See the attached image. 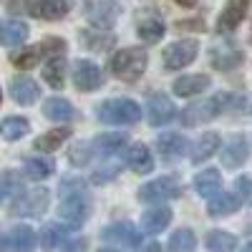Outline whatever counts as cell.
I'll list each match as a JSON object with an SVG mask.
<instances>
[{"mask_svg":"<svg viewBox=\"0 0 252 252\" xmlns=\"http://www.w3.org/2000/svg\"><path fill=\"white\" fill-rule=\"evenodd\" d=\"M23 172L33 182H43L53 174V161L48 157H31V159L23 161Z\"/></svg>","mask_w":252,"mask_h":252,"instance_id":"33","label":"cell"},{"mask_svg":"<svg viewBox=\"0 0 252 252\" xmlns=\"http://www.w3.org/2000/svg\"><path fill=\"white\" fill-rule=\"evenodd\" d=\"M63 242H66V224L48 222L43 229H40V247H43L46 252H53Z\"/></svg>","mask_w":252,"mask_h":252,"instance_id":"34","label":"cell"},{"mask_svg":"<svg viewBox=\"0 0 252 252\" xmlns=\"http://www.w3.org/2000/svg\"><path fill=\"white\" fill-rule=\"evenodd\" d=\"M8 245H10L13 252H33L35 245H38V237H35V232L28 224H18V227L10 229Z\"/></svg>","mask_w":252,"mask_h":252,"instance_id":"27","label":"cell"},{"mask_svg":"<svg viewBox=\"0 0 252 252\" xmlns=\"http://www.w3.org/2000/svg\"><path fill=\"white\" fill-rule=\"evenodd\" d=\"M242 252H252V242H250V245H245V247H242Z\"/></svg>","mask_w":252,"mask_h":252,"instance_id":"47","label":"cell"},{"mask_svg":"<svg viewBox=\"0 0 252 252\" xmlns=\"http://www.w3.org/2000/svg\"><path fill=\"white\" fill-rule=\"evenodd\" d=\"M146 116H149V126H164L177 116V109L166 94H152L146 101Z\"/></svg>","mask_w":252,"mask_h":252,"instance_id":"11","label":"cell"},{"mask_svg":"<svg viewBox=\"0 0 252 252\" xmlns=\"http://www.w3.org/2000/svg\"><path fill=\"white\" fill-rule=\"evenodd\" d=\"M86 250V240H71V242H66V247H63V252H83Z\"/></svg>","mask_w":252,"mask_h":252,"instance_id":"42","label":"cell"},{"mask_svg":"<svg viewBox=\"0 0 252 252\" xmlns=\"http://www.w3.org/2000/svg\"><path fill=\"white\" fill-rule=\"evenodd\" d=\"M91 215V199L86 192V184L81 179H63L61 184V204H58V217L66 227H81Z\"/></svg>","mask_w":252,"mask_h":252,"instance_id":"2","label":"cell"},{"mask_svg":"<svg viewBox=\"0 0 252 252\" xmlns=\"http://www.w3.org/2000/svg\"><path fill=\"white\" fill-rule=\"evenodd\" d=\"M116 172H119L116 166H103V169H96V172H94L91 179H94V184H106L109 179L116 177Z\"/></svg>","mask_w":252,"mask_h":252,"instance_id":"40","label":"cell"},{"mask_svg":"<svg viewBox=\"0 0 252 252\" xmlns=\"http://www.w3.org/2000/svg\"><path fill=\"white\" fill-rule=\"evenodd\" d=\"M126 164H129V169L134 174H149L154 169V157L149 152V146L134 144L129 149V154H126Z\"/></svg>","mask_w":252,"mask_h":252,"instance_id":"23","label":"cell"},{"mask_svg":"<svg viewBox=\"0 0 252 252\" xmlns=\"http://www.w3.org/2000/svg\"><path fill=\"white\" fill-rule=\"evenodd\" d=\"M78 38H81L83 48H89L91 53H106L116 43V35L109 28H86L78 33Z\"/></svg>","mask_w":252,"mask_h":252,"instance_id":"15","label":"cell"},{"mask_svg":"<svg viewBox=\"0 0 252 252\" xmlns=\"http://www.w3.org/2000/svg\"><path fill=\"white\" fill-rule=\"evenodd\" d=\"M101 237L111 245H139L141 242V232L131 222H114L103 229Z\"/></svg>","mask_w":252,"mask_h":252,"instance_id":"19","label":"cell"},{"mask_svg":"<svg viewBox=\"0 0 252 252\" xmlns=\"http://www.w3.org/2000/svg\"><path fill=\"white\" fill-rule=\"evenodd\" d=\"M71 78H73L76 91H81V94H91V91H98L103 86V71L89 58H78L73 63Z\"/></svg>","mask_w":252,"mask_h":252,"instance_id":"8","label":"cell"},{"mask_svg":"<svg viewBox=\"0 0 252 252\" xmlns=\"http://www.w3.org/2000/svg\"><path fill=\"white\" fill-rule=\"evenodd\" d=\"M98 252H119V250H114V247H101Z\"/></svg>","mask_w":252,"mask_h":252,"instance_id":"46","label":"cell"},{"mask_svg":"<svg viewBox=\"0 0 252 252\" xmlns=\"http://www.w3.org/2000/svg\"><path fill=\"white\" fill-rule=\"evenodd\" d=\"M194 189H197V194L204 197V199L215 197L220 189H222V174L217 169H202L194 177Z\"/></svg>","mask_w":252,"mask_h":252,"instance_id":"26","label":"cell"},{"mask_svg":"<svg viewBox=\"0 0 252 252\" xmlns=\"http://www.w3.org/2000/svg\"><path fill=\"white\" fill-rule=\"evenodd\" d=\"M177 5H184V8H192V5H197V0H174Z\"/></svg>","mask_w":252,"mask_h":252,"instance_id":"44","label":"cell"},{"mask_svg":"<svg viewBox=\"0 0 252 252\" xmlns=\"http://www.w3.org/2000/svg\"><path fill=\"white\" fill-rule=\"evenodd\" d=\"M28 131H31V121L26 116H5L0 121V136L8 141L23 139V136H28Z\"/></svg>","mask_w":252,"mask_h":252,"instance_id":"30","label":"cell"},{"mask_svg":"<svg viewBox=\"0 0 252 252\" xmlns=\"http://www.w3.org/2000/svg\"><path fill=\"white\" fill-rule=\"evenodd\" d=\"M169 222H172V209L164 207V204H159V207L149 209V212H144V217H141V229H144L146 235H157V232H161V229L169 227Z\"/></svg>","mask_w":252,"mask_h":252,"instance_id":"22","label":"cell"},{"mask_svg":"<svg viewBox=\"0 0 252 252\" xmlns=\"http://www.w3.org/2000/svg\"><path fill=\"white\" fill-rule=\"evenodd\" d=\"M31 35V28L28 23L18 18H8V20H0V46H8V48H15L20 43H26Z\"/></svg>","mask_w":252,"mask_h":252,"instance_id":"17","label":"cell"},{"mask_svg":"<svg viewBox=\"0 0 252 252\" xmlns=\"http://www.w3.org/2000/svg\"><path fill=\"white\" fill-rule=\"evenodd\" d=\"M0 101H3V94H0Z\"/></svg>","mask_w":252,"mask_h":252,"instance_id":"48","label":"cell"},{"mask_svg":"<svg viewBox=\"0 0 252 252\" xmlns=\"http://www.w3.org/2000/svg\"><path fill=\"white\" fill-rule=\"evenodd\" d=\"M126 144H129L126 134L114 131V134H98V136L91 141V149H94L96 154H101V157H114V154H119V152L124 149Z\"/></svg>","mask_w":252,"mask_h":252,"instance_id":"25","label":"cell"},{"mask_svg":"<svg viewBox=\"0 0 252 252\" xmlns=\"http://www.w3.org/2000/svg\"><path fill=\"white\" fill-rule=\"evenodd\" d=\"M96 119L101 124H136L141 119V106L134 98H106L96 106Z\"/></svg>","mask_w":252,"mask_h":252,"instance_id":"4","label":"cell"},{"mask_svg":"<svg viewBox=\"0 0 252 252\" xmlns=\"http://www.w3.org/2000/svg\"><path fill=\"white\" fill-rule=\"evenodd\" d=\"M177 31H204V23L199 18H189V20H179Z\"/></svg>","mask_w":252,"mask_h":252,"instance_id":"41","label":"cell"},{"mask_svg":"<svg viewBox=\"0 0 252 252\" xmlns=\"http://www.w3.org/2000/svg\"><path fill=\"white\" fill-rule=\"evenodd\" d=\"M197 53H199L197 40H177V43L166 46V48H164V53H161L164 68H166V71H179V68H187L189 63H194Z\"/></svg>","mask_w":252,"mask_h":252,"instance_id":"9","label":"cell"},{"mask_svg":"<svg viewBox=\"0 0 252 252\" xmlns=\"http://www.w3.org/2000/svg\"><path fill=\"white\" fill-rule=\"evenodd\" d=\"M13 192H20V179L15 172H5V174H0V202H3L8 194Z\"/></svg>","mask_w":252,"mask_h":252,"instance_id":"38","label":"cell"},{"mask_svg":"<svg viewBox=\"0 0 252 252\" xmlns=\"http://www.w3.org/2000/svg\"><path fill=\"white\" fill-rule=\"evenodd\" d=\"M71 134H73V131L68 129V126H58V129H51V131H46V134H40L33 146H35V152L51 154V152H56L66 139H71Z\"/></svg>","mask_w":252,"mask_h":252,"instance_id":"28","label":"cell"},{"mask_svg":"<svg viewBox=\"0 0 252 252\" xmlns=\"http://www.w3.org/2000/svg\"><path fill=\"white\" fill-rule=\"evenodd\" d=\"M146 66H149V53H146L144 48H139V46L121 48L109 61L111 76L124 81V83H136L146 73Z\"/></svg>","mask_w":252,"mask_h":252,"instance_id":"3","label":"cell"},{"mask_svg":"<svg viewBox=\"0 0 252 252\" xmlns=\"http://www.w3.org/2000/svg\"><path fill=\"white\" fill-rule=\"evenodd\" d=\"M209 83L212 81H209V76H204V73H184L172 83V91L182 98H189V96H199L202 91H207Z\"/></svg>","mask_w":252,"mask_h":252,"instance_id":"20","label":"cell"},{"mask_svg":"<svg viewBox=\"0 0 252 252\" xmlns=\"http://www.w3.org/2000/svg\"><path fill=\"white\" fill-rule=\"evenodd\" d=\"M48 202H51V192L46 187L28 189V192H20L13 199L10 215H15V217H40L48 209Z\"/></svg>","mask_w":252,"mask_h":252,"instance_id":"5","label":"cell"},{"mask_svg":"<svg viewBox=\"0 0 252 252\" xmlns=\"http://www.w3.org/2000/svg\"><path fill=\"white\" fill-rule=\"evenodd\" d=\"M187 149H189V141H187L182 134L169 131V134H161V136L157 139V152H159V157H161L164 161H177V159H182V157L187 154Z\"/></svg>","mask_w":252,"mask_h":252,"instance_id":"16","label":"cell"},{"mask_svg":"<svg viewBox=\"0 0 252 252\" xmlns=\"http://www.w3.org/2000/svg\"><path fill=\"white\" fill-rule=\"evenodd\" d=\"M71 0H33L28 10L38 20H61L71 13Z\"/></svg>","mask_w":252,"mask_h":252,"instance_id":"14","label":"cell"},{"mask_svg":"<svg viewBox=\"0 0 252 252\" xmlns=\"http://www.w3.org/2000/svg\"><path fill=\"white\" fill-rule=\"evenodd\" d=\"M139 252H161V247H159L157 242H146V245L139 247Z\"/></svg>","mask_w":252,"mask_h":252,"instance_id":"43","label":"cell"},{"mask_svg":"<svg viewBox=\"0 0 252 252\" xmlns=\"http://www.w3.org/2000/svg\"><path fill=\"white\" fill-rule=\"evenodd\" d=\"M250 157V144L242 134H232L224 146H222V164L227 166V169H237V166H242Z\"/></svg>","mask_w":252,"mask_h":252,"instance_id":"13","label":"cell"},{"mask_svg":"<svg viewBox=\"0 0 252 252\" xmlns=\"http://www.w3.org/2000/svg\"><path fill=\"white\" fill-rule=\"evenodd\" d=\"M220 146H222L220 134H215V131H207V134H202V136L194 141V146H192V161H194V164L207 161L209 157H215V154L220 152Z\"/></svg>","mask_w":252,"mask_h":252,"instance_id":"24","label":"cell"},{"mask_svg":"<svg viewBox=\"0 0 252 252\" xmlns=\"http://www.w3.org/2000/svg\"><path fill=\"white\" fill-rule=\"evenodd\" d=\"M247 10H250V0H227V5L222 8V13L217 18V31L220 33L237 31V26L245 20Z\"/></svg>","mask_w":252,"mask_h":252,"instance_id":"12","label":"cell"},{"mask_svg":"<svg viewBox=\"0 0 252 252\" xmlns=\"http://www.w3.org/2000/svg\"><path fill=\"white\" fill-rule=\"evenodd\" d=\"M94 157V149H91V141H78L73 144L71 149H68V161L73 166H83V164H89Z\"/></svg>","mask_w":252,"mask_h":252,"instance_id":"37","label":"cell"},{"mask_svg":"<svg viewBox=\"0 0 252 252\" xmlns=\"http://www.w3.org/2000/svg\"><path fill=\"white\" fill-rule=\"evenodd\" d=\"M179 194H182V184L174 177H161V179H154L149 184H144L136 197L146 204H164L169 199H177Z\"/></svg>","mask_w":252,"mask_h":252,"instance_id":"7","label":"cell"},{"mask_svg":"<svg viewBox=\"0 0 252 252\" xmlns=\"http://www.w3.org/2000/svg\"><path fill=\"white\" fill-rule=\"evenodd\" d=\"M207 247L209 252H235L237 237L232 232H224V229H212L207 235Z\"/></svg>","mask_w":252,"mask_h":252,"instance_id":"36","label":"cell"},{"mask_svg":"<svg viewBox=\"0 0 252 252\" xmlns=\"http://www.w3.org/2000/svg\"><path fill=\"white\" fill-rule=\"evenodd\" d=\"M242 109H245V96L222 91V94H215L212 98H207V101L189 103V106L179 114V124L182 126H199V124H207V121L217 119L220 114L242 111Z\"/></svg>","mask_w":252,"mask_h":252,"instance_id":"1","label":"cell"},{"mask_svg":"<svg viewBox=\"0 0 252 252\" xmlns=\"http://www.w3.org/2000/svg\"><path fill=\"white\" fill-rule=\"evenodd\" d=\"M86 18L89 23H94V28H111L121 18V5L114 0H94L86 8Z\"/></svg>","mask_w":252,"mask_h":252,"instance_id":"10","label":"cell"},{"mask_svg":"<svg viewBox=\"0 0 252 252\" xmlns=\"http://www.w3.org/2000/svg\"><path fill=\"white\" fill-rule=\"evenodd\" d=\"M166 250L169 252H194L197 250V235L189 227H182L169 237L166 242Z\"/></svg>","mask_w":252,"mask_h":252,"instance_id":"35","label":"cell"},{"mask_svg":"<svg viewBox=\"0 0 252 252\" xmlns=\"http://www.w3.org/2000/svg\"><path fill=\"white\" fill-rule=\"evenodd\" d=\"M10 96H13L15 103H20V106H33L40 98V86L28 76H15L10 81Z\"/></svg>","mask_w":252,"mask_h":252,"instance_id":"18","label":"cell"},{"mask_svg":"<svg viewBox=\"0 0 252 252\" xmlns=\"http://www.w3.org/2000/svg\"><path fill=\"white\" fill-rule=\"evenodd\" d=\"M166 33V26L159 18H141L136 23V35L141 43H159Z\"/></svg>","mask_w":252,"mask_h":252,"instance_id":"31","label":"cell"},{"mask_svg":"<svg viewBox=\"0 0 252 252\" xmlns=\"http://www.w3.org/2000/svg\"><path fill=\"white\" fill-rule=\"evenodd\" d=\"M43 116L51 119V121H56V124H68V121H73V119L78 116V111L73 109L71 101L53 96V98H48V101L43 103Z\"/></svg>","mask_w":252,"mask_h":252,"instance_id":"21","label":"cell"},{"mask_svg":"<svg viewBox=\"0 0 252 252\" xmlns=\"http://www.w3.org/2000/svg\"><path fill=\"white\" fill-rule=\"evenodd\" d=\"M43 81L48 83L51 89H63L66 83V61L63 56H51L43 63Z\"/></svg>","mask_w":252,"mask_h":252,"instance_id":"29","label":"cell"},{"mask_svg":"<svg viewBox=\"0 0 252 252\" xmlns=\"http://www.w3.org/2000/svg\"><path fill=\"white\" fill-rule=\"evenodd\" d=\"M240 202L235 199V194H227V192H217L215 197H209V204H207V212L209 217H227L237 212Z\"/></svg>","mask_w":252,"mask_h":252,"instance_id":"32","label":"cell"},{"mask_svg":"<svg viewBox=\"0 0 252 252\" xmlns=\"http://www.w3.org/2000/svg\"><path fill=\"white\" fill-rule=\"evenodd\" d=\"M242 61H245V53L235 40H217L209 48V63H212L215 71H222V73L235 71L242 66Z\"/></svg>","mask_w":252,"mask_h":252,"instance_id":"6","label":"cell"},{"mask_svg":"<svg viewBox=\"0 0 252 252\" xmlns=\"http://www.w3.org/2000/svg\"><path fill=\"white\" fill-rule=\"evenodd\" d=\"M0 252H5V237L0 235Z\"/></svg>","mask_w":252,"mask_h":252,"instance_id":"45","label":"cell"},{"mask_svg":"<svg viewBox=\"0 0 252 252\" xmlns=\"http://www.w3.org/2000/svg\"><path fill=\"white\" fill-rule=\"evenodd\" d=\"M235 199L240 204H252V179L250 177H240L235 182Z\"/></svg>","mask_w":252,"mask_h":252,"instance_id":"39","label":"cell"}]
</instances>
